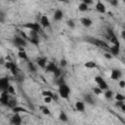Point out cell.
Masks as SVG:
<instances>
[{"mask_svg": "<svg viewBox=\"0 0 125 125\" xmlns=\"http://www.w3.org/2000/svg\"><path fill=\"white\" fill-rule=\"evenodd\" d=\"M110 79L112 80H119L122 77V71L118 68H113L110 72Z\"/></svg>", "mask_w": 125, "mask_h": 125, "instance_id": "obj_12", "label": "cell"}, {"mask_svg": "<svg viewBox=\"0 0 125 125\" xmlns=\"http://www.w3.org/2000/svg\"><path fill=\"white\" fill-rule=\"evenodd\" d=\"M93 93H94L95 95L99 96V95L103 94V90H102L101 88H99V87H94V88H93Z\"/></svg>", "mask_w": 125, "mask_h": 125, "instance_id": "obj_29", "label": "cell"}, {"mask_svg": "<svg viewBox=\"0 0 125 125\" xmlns=\"http://www.w3.org/2000/svg\"><path fill=\"white\" fill-rule=\"evenodd\" d=\"M47 62H47V58H46V57H39V58L36 60L37 65H39L41 68H45Z\"/></svg>", "mask_w": 125, "mask_h": 125, "instance_id": "obj_16", "label": "cell"}, {"mask_svg": "<svg viewBox=\"0 0 125 125\" xmlns=\"http://www.w3.org/2000/svg\"><path fill=\"white\" fill-rule=\"evenodd\" d=\"M88 42H90L91 44L97 46V47H100V48H103L104 50H107L108 51V48H109V45L103 39H98V38H89L87 39Z\"/></svg>", "mask_w": 125, "mask_h": 125, "instance_id": "obj_4", "label": "cell"}, {"mask_svg": "<svg viewBox=\"0 0 125 125\" xmlns=\"http://www.w3.org/2000/svg\"><path fill=\"white\" fill-rule=\"evenodd\" d=\"M66 64H67V62H66L64 59L61 60V62H60V65H61L62 67H64V66H66Z\"/></svg>", "mask_w": 125, "mask_h": 125, "instance_id": "obj_35", "label": "cell"}, {"mask_svg": "<svg viewBox=\"0 0 125 125\" xmlns=\"http://www.w3.org/2000/svg\"><path fill=\"white\" fill-rule=\"evenodd\" d=\"M11 122L13 124H16V125H19V124H21L22 122V119L21 117V115L19 113H16L13 117H11Z\"/></svg>", "mask_w": 125, "mask_h": 125, "instance_id": "obj_18", "label": "cell"}, {"mask_svg": "<svg viewBox=\"0 0 125 125\" xmlns=\"http://www.w3.org/2000/svg\"><path fill=\"white\" fill-rule=\"evenodd\" d=\"M39 24L41 25L42 28H47V27H50L51 26V22H50V20L49 18L46 16V15H42L39 19Z\"/></svg>", "mask_w": 125, "mask_h": 125, "instance_id": "obj_10", "label": "cell"}, {"mask_svg": "<svg viewBox=\"0 0 125 125\" xmlns=\"http://www.w3.org/2000/svg\"><path fill=\"white\" fill-rule=\"evenodd\" d=\"M40 109L44 115H50L51 114V111L47 106H40Z\"/></svg>", "mask_w": 125, "mask_h": 125, "instance_id": "obj_28", "label": "cell"}, {"mask_svg": "<svg viewBox=\"0 0 125 125\" xmlns=\"http://www.w3.org/2000/svg\"><path fill=\"white\" fill-rule=\"evenodd\" d=\"M67 25L72 29V28H74L75 27V23H74V21H72V20H69V21H67Z\"/></svg>", "mask_w": 125, "mask_h": 125, "instance_id": "obj_32", "label": "cell"}, {"mask_svg": "<svg viewBox=\"0 0 125 125\" xmlns=\"http://www.w3.org/2000/svg\"><path fill=\"white\" fill-rule=\"evenodd\" d=\"M118 85H119V87L120 88H124L125 87V81L124 80H119V82H118Z\"/></svg>", "mask_w": 125, "mask_h": 125, "instance_id": "obj_37", "label": "cell"}, {"mask_svg": "<svg viewBox=\"0 0 125 125\" xmlns=\"http://www.w3.org/2000/svg\"><path fill=\"white\" fill-rule=\"evenodd\" d=\"M104 57L105 59H107V60H110V59L112 58V55H111L109 52H105V53L104 54Z\"/></svg>", "mask_w": 125, "mask_h": 125, "instance_id": "obj_34", "label": "cell"}, {"mask_svg": "<svg viewBox=\"0 0 125 125\" xmlns=\"http://www.w3.org/2000/svg\"><path fill=\"white\" fill-rule=\"evenodd\" d=\"M0 104L9 107H14L16 105V102L14 100L11 99L10 94L7 91H2L1 95H0Z\"/></svg>", "mask_w": 125, "mask_h": 125, "instance_id": "obj_1", "label": "cell"}, {"mask_svg": "<svg viewBox=\"0 0 125 125\" xmlns=\"http://www.w3.org/2000/svg\"><path fill=\"white\" fill-rule=\"evenodd\" d=\"M81 2L82 3H84V4H86V5H91V4H93V0H81Z\"/></svg>", "mask_w": 125, "mask_h": 125, "instance_id": "obj_36", "label": "cell"}, {"mask_svg": "<svg viewBox=\"0 0 125 125\" xmlns=\"http://www.w3.org/2000/svg\"><path fill=\"white\" fill-rule=\"evenodd\" d=\"M10 85V79L9 77H0V91H6L8 86Z\"/></svg>", "mask_w": 125, "mask_h": 125, "instance_id": "obj_11", "label": "cell"}, {"mask_svg": "<svg viewBox=\"0 0 125 125\" xmlns=\"http://www.w3.org/2000/svg\"><path fill=\"white\" fill-rule=\"evenodd\" d=\"M18 56H19L20 59H21V60H23V61H25V62H28V61H29V58H28V56H27V54H26L24 48H20V49H19Z\"/></svg>", "mask_w": 125, "mask_h": 125, "instance_id": "obj_15", "label": "cell"}, {"mask_svg": "<svg viewBox=\"0 0 125 125\" xmlns=\"http://www.w3.org/2000/svg\"><path fill=\"white\" fill-rule=\"evenodd\" d=\"M42 96H43V97H52L53 99L55 98L54 93H53L52 91H50V90H45V91H43V92H42Z\"/></svg>", "mask_w": 125, "mask_h": 125, "instance_id": "obj_25", "label": "cell"}, {"mask_svg": "<svg viewBox=\"0 0 125 125\" xmlns=\"http://www.w3.org/2000/svg\"><path fill=\"white\" fill-rule=\"evenodd\" d=\"M45 69H46V71H48V72H53L56 78L60 77L61 74H62L61 68H60L55 62H47V64H46V66H45Z\"/></svg>", "mask_w": 125, "mask_h": 125, "instance_id": "obj_3", "label": "cell"}, {"mask_svg": "<svg viewBox=\"0 0 125 125\" xmlns=\"http://www.w3.org/2000/svg\"><path fill=\"white\" fill-rule=\"evenodd\" d=\"M39 35H40V34H39L38 32L33 31V30H29V35H28V39H27V41L30 42L32 45L38 46V45H39V41H40Z\"/></svg>", "mask_w": 125, "mask_h": 125, "instance_id": "obj_7", "label": "cell"}, {"mask_svg": "<svg viewBox=\"0 0 125 125\" xmlns=\"http://www.w3.org/2000/svg\"><path fill=\"white\" fill-rule=\"evenodd\" d=\"M23 26L25 28H28L29 30H33V31L38 32L39 34H43V30L39 22H26L23 24Z\"/></svg>", "mask_w": 125, "mask_h": 125, "instance_id": "obj_6", "label": "cell"}, {"mask_svg": "<svg viewBox=\"0 0 125 125\" xmlns=\"http://www.w3.org/2000/svg\"><path fill=\"white\" fill-rule=\"evenodd\" d=\"M109 2H110V4L111 5H113V6H116L117 5V3H118V1L117 0H108Z\"/></svg>", "mask_w": 125, "mask_h": 125, "instance_id": "obj_38", "label": "cell"}, {"mask_svg": "<svg viewBox=\"0 0 125 125\" xmlns=\"http://www.w3.org/2000/svg\"><path fill=\"white\" fill-rule=\"evenodd\" d=\"M12 110L15 112V113H21V112H24V113H27L28 110L22 106H20V105H15L14 107H12Z\"/></svg>", "mask_w": 125, "mask_h": 125, "instance_id": "obj_20", "label": "cell"}, {"mask_svg": "<svg viewBox=\"0 0 125 125\" xmlns=\"http://www.w3.org/2000/svg\"><path fill=\"white\" fill-rule=\"evenodd\" d=\"M4 17H5V16H4V14L0 13V21H1V22H3V21H4Z\"/></svg>", "mask_w": 125, "mask_h": 125, "instance_id": "obj_39", "label": "cell"}, {"mask_svg": "<svg viewBox=\"0 0 125 125\" xmlns=\"http://www.w3.org/2000/svg\"><path fill=\"white\" fill-rule=\"evenodd\" d=\"M84 100H85L86 104H94V100H93V98H92V96H91V95H86V96L84 97Z\"/></svg>", "mask_w": 125, "mask_h": 125, "instance_id": "obj_26", "label": "cell"}, {"mask_svg": "<svg viewBox=\"0 0 125 125\" xmlns=\"http://www.w3.org/2000/svg\"><path fill=\"white\" fill-rule=\"evenodd\" d=\"M4 65H5V67L7 68V69H9L11 72H12V74L14 75V76H18L19 75V68H18V66H17V64L15 63V62H11V61H6L5 62V63H4Z\"/></svg>", "mask_w": 125, "mask_h": 125, "instance_id": "obj_8", "label": "cell"}, {"mask_svg": "<svg viewBox=\"0 0 125 125\" xmlns=\"http://www.w3.org/2000/svg\"><path fill=\"white\" fill-rule=\"evenodd\" d=\"M95 9L98 13L100 14H104L106 12V8H105V5L101 1V0H98L96 5H95Z\"/></svg>", "mask_w": 125, "mask_h": 125, "instance_id": "obj_13", "label": "cell"}, {"mask_svg": "<svg viewBox=\"0 0 125 125\" xmlns=\"http://www.w3.org/2000/svg\"><path fill=\"white\" fill-rule=\"evenodd\" d=\"M59 88H58V92H59V95L62 99H64V100H67L69 98V95H70V88L69 86L64 82V83H62L60 85H58Z\"/></svg>", "mask_w": 125, "mask_h": 125, "instance_id": "obj_2", "label": "cell"}, {"mask_svg": "<svg viewBox=\"0 0 125 125\" xmlns=\"http://www.w3.org/2000/svg\"><path fill=\"white\" fill-rule=\"evenodd\" d=\"M58 1H60V2H66V0H58Z\"/></svg>", "mask_w": 125, "mask_h": 125, "instance_id": "obj_40", "label": "cell"}, {"mask_svg": "<svg viewBox=\"0 0 125 125\" xmlns=\"http://www.w3.org/2000/svg\"><path fill=\"white\" fill-rule=\"evenodd\" d=\"M27 68H28V70L29 71H31V72H35L36 71V66H35V64L33 63V62H27Z\"/></svg>", "mask_w": 125, "mask_h": 125, "instance_id": "obj_24", "label": "cell"}, {"mask_svg": "<svg viewBox=\"0 0 125 125\" xmlns=\"http://www.w3.org/2000/svg\"><path fill=\"white\" fill-rule=\"evenodd\" d=\"M84 66H85L86 68L92 69V68H95V67H97V63H96L95 62H93V61H90V62H87L84 64Z\"/></svg>", "mask_w": 125, "mask_h": 125, "instance_id": "obj_23", "label": "cell"}, {"mask_svg": "<svg viewBox=\"0 0 125 125\" xmlns=\"http://www.w3.org/2000/svg\"><path fill=\"white\" fill-rule=\"evenodd\" d=\"M52 100H53L52 97H44V103H45V104H50V103H52Z\"/></svg>", "mask_w": 125, "mask_h": 125, "instance_id": "obj_33", "label": "cell"}, {"mask_svg": "<svg viewBox=\"0 0 125 125\" xmlns=\"http://www.w3.org/2000/svg\"><path fill=\"white\" fill-rule=\"evenodd\" d=\"M80 22H81V24H82L83 26H85V27H90V26L93 24L92 20L89 19V18H86V17L82 18V19L80 20Z\"/></svg>", "mask_w": 125, "mask_h": 125, "instance_id": "obj_17", "label": "cell"}, {"mask_svg": "<svg viewBox=\"0 0 125 125\" xmlns=\"http://www.w3.org/2000/svg\"><path fill=\"white\" fill-rule=\"evenodd\" d=\"M115 99H116V101H124L125 97L121 93H116L115 94Z\"/></svg>", "mask_w": 125, "mask_h": 125, "instance_id": "obj_31", "label": "cell"}, {"mask_svg": "<svg viewBox=\"0 0 125 125\" xmlns=\"http://www.w3.org/2000/svg\"><path fill=\"white\" fill-rule=\"evenodd\" d=\"M88 10H89V6H88V5H86V4L82 3V2L78 5V11H79V12L84 13V12H87Z\"/></svg>", "mask_w": 125, "mask_h": 125, "instance_id": "obj_22", "label": "cell"}, {"mask_svg": "<svg viewBox=\"0 0 125 125\" xmlns=\"http://www.w3.org/2000/svg\"><path fill=\"white\" fill-rule=\"evenodd\" d=\"M9 94H15L16 93V90H15V88H14V86L12 85V84H10L9 86H8V88H7V90H6Z\"/></svg>", "mask_w": 125, "mask_h": 125, "instance_id": "obj_30", "label": "cell"}, {"mask_svg": "<svg viewBox=\"0 0 125 125\" xmlns=\"http://www.w3.org/2000/svg\"><path fill=\"white\" fill-rule=\"evenodd\" d=\"M75 109L80 111V112H83L85 111V103L84 102H81V101H77L75 103Z\"/></svg>", "mask_w": 125, "mask_h": 125, "instance_id": "obj_19", "label": "cell"}, {"mask_svg": "<svg viewBox=\"0 0 125 125\" xmlns=\"http://www.w3.org/2000/svg\"><path fill=\"white\" fill-rule=\"evenodd\" d=\"M13 44L18 49H20V48H25L27 46V44H28V41L26 39H24L23 37H21V36H15L13 38Z\"/></svg>", "mask_w": 125, "mask_h": 125, "instance_id": "obj_5", "label": "cell"}, {"mask_svg": "<svg viewBox=\"0 0 125 125\" xmlns=\"http://www.w3.org/2000/svg\"><path fill=\"white\" fill-rule=\"evenodd\" d=\"M113 91L112 90H110V89H106V90H104V98L105 99H107V100H110L112 97H113Z\"/></svg>", "mask_w": 125, "mask_h": 125, "instance_id": "obj_21", "label": "cell"}, {"mask_svg": "<svg viewBox=\"0 0 125 125\" xmlns=\"http://www.w3.org/2000/svg\"><path fill=\"white\" fill-rule=\"evenodd\" d=\"M59 119H60V120H62V122H67V121H68L67 115H66L63 111H62V112L60 113V115H59Z\"/></svg>", "mask_w": 125, "mask_h": 125, "instance_id": "obj_27", "label": "cell"}, {"mask_svg": "<svg viewBox=\"0 0 125 125\" xmlns=\"http://www.w3.org/2000/svg\"><path fill=\"white\" fill-rule=\"evenodd\" d=\"M95 81H96V83H97V85H98V87L99 88H101L103 91H104V90H106V89H108V85H107V83H106V81L102 77V76H96L95 77Z\"/></svg>", "mask_w": 125, "mask_h": 125, "instance_id": "obj_9", "label": "cell"}, {"mask_svg": "<svg viewBox=\"0 0 125 125\" xmlns=\"http://www.w3.org/2000/svg\"><path fill=\"white\" fill-rule=\"evenodd\" d=\"M63 18V12L61 9H56L54 14H53V20L55 21H60Z\"/></svg>", "mask_w": 125, "mask_h": 125, "instance_id": "obj_14", "label": "cell"}]
</instances>
